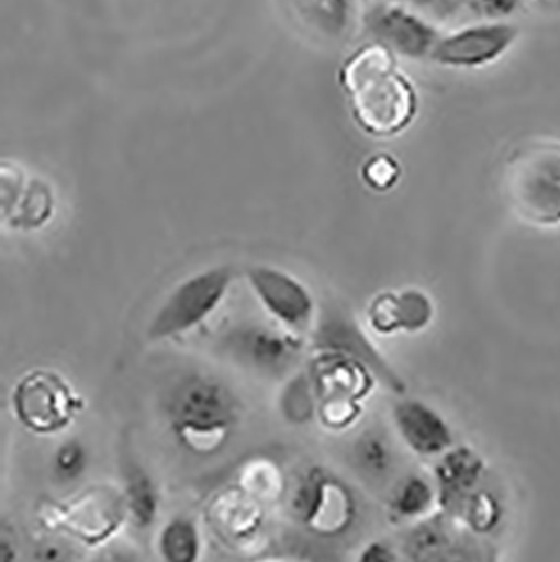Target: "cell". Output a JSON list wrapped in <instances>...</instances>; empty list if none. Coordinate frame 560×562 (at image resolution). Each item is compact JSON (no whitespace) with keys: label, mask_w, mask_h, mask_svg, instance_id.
I'll use <instances>...</instances> for the list:
<instances>
[{"label":"cell","mask_w":560,"mask_h":562,"mask_svg":"<svg viewBox=\"0 0 560 562\" xmlns=\"http://www.w3.org/2000/svg\"><path fill=\"white\" fill-rule=\"evenodd\" d=\"M340 80L354 120L370 137H397L416 120V87L399 68L397 56L381 44L356 50L341 68Z\"/></svg>","instance_id":"6da1fadb"},{"label":"cell","mask_w":560,"mask_h":562,"mask_svg":"<svg viewBox=\"0 0 560 562\" xmlns=\"http://www.w3.org/2000/svg\"><path fill=\"white\" fill-rule=\"evenodd\" d=\"M177 443L194 457H216L233 440L242 407L233 391L214 375L192 372L180 379L164 403Z\"/></svg>","instance_id":"7a4b0ae2"},{"label":"cell","mask_w":560,"mask_h":562,"mask_svg":"<svg viewBox=\"0 0 560 562\" xmlns=\"http://www.w3.org/2000/svg\"><path fill=\"white\" fill-rule=\"evenodd\" d=\"M502 189L512 213L528 226H560V140L531 138L503 164Z\"/></svg>","instance_id":"3957f363"},{"label":"cell","mask_w":560,"mask_h":562,"mask_svg":"<svg viewBox=\"0 0 560 562\" xmlns=\"http://www.w3.org/2000/svg\"><path fill=\"white\" fill-rule=\"evenodd\" d=\"M291 517L320 539L347 536L359 519V498L340 475L313 465L303 470L288 495Z\"/></svg>","instance_id":"277c9868"},{"label":"cell","mask_w":560,"mask_h":562,"mask_svg":"<svg viewBox=\"0 0 560 562\" xmlns=\"http://www.w3.org/2000/svg\"><path fill=\"white\" fill-rule=\"evenodd\" d=\"M236 277L233 265H216L180 280L152 315L147 339L155 344L164 342L201 327L220 311Z\"/></svg>","instance_id":"5b68a950"},{"label":"cell","mask_w":560,"mask_h":562,"mask_svg":"<svg viewBox=\"0 0 560 562\" xmlns=\"http://www.w3.org/2000/svg\"><path fill=\"white\" fill-rule=\"evenodd\" d=\"M316 394V418L332 431L356 425L378 379L366 366L340 353L315 352L309 366Z\"/></svg>","instance_id":"8992f818"},{"label":"cell","mask_w":560,"mask_h":562,"mask_svg":"<svg viewBox=\"0 0 560 562\" xmlns=\"http://www.w3.org/2000/svg\"><path fill=\"white\" fill-rule=\"evenodd\" d=\"M11 403L18 422L36 435L63 431L85 409L83 397L61 374L49 369L25 372L15 382Z\"/></svg>","instance_id":"52a82bcc"},{"label":"cell","mask_w":560,"mask_h":562,"mask_svg":"<svg viewBox=\"0 0 560 562\" xmlns=\"http://www.w3.org/2000/svg\"><path fill=\"white\" fill-rule=\"evenodd\" d=\"M312 346L315 352L340 353L366 366L379 384L388 387L391 393H406V382L399 372L389 364L384 353L373 346L366 330L360 327L356 315L341 303H327L318 311L312 331Z\"/></svg>","instance_id":"ba28073f"},{"label":"cell","mask_w":560,"mask_h":562,"mask_svg":"<svg viewBox=\"0 0 560 562\" xmlns=\"http://www.w3.org/2000/svg\"><path fill=\"white\" fill-rule=\"evenodd\" d=\"M249 289L259 305L284 330L303 336L312 331L318 303L309 286L283 268L255 265L246 270Z\"/></svg>","instance_id":"9c48e42d"},{"label":"cell","mask_w":560,"mask_h":562,"mask_svg":"<svg viewBox=\"0 0 560 562\" xmlns=\"http://www.w3.org/2000/svg\"><path fill=\"white\" fill-rule=\"evenodd\" d=\"M520 36L517 25L505 21H483L441 34L432 61L443 68L478 69L493 65L515 46Z\"/></svg>","instance_id":"30bf717a"},{"label":"cell","mask_w":560,"mask_h":562,"mask_svg":"<svg viewBox=\"0 0 560 562\" xmlns=\"http://www.w3.org/2000/svg\"><path fill=\"white\" fill-rule=\"evenodd\" d=\"M224 350L237 364L265 375L278 378L290 371L302 353V337L265 325H239L227 331Z\"/></svg>","instance_id":"8fae6325"},{"label":"cell","mask_w":560,"mask_h":562,"mask_svg":"<svg viewBox=\"0 0 560 562\" xmlns=\"http://www.w3.org/2000/svg\"><path fill=\"white\" fill-rule=\"evenodd\" d=\"M373 43L406 59L432 58L441 33L432 22L404 4H379L367 15Z\"/></svg>","instance_id":"7c38bea8"},{"label":"cell","mask_w":560,"mask_h":562,"mask_svg":"<svg viewBox=\"0 0 560 562\" xmlns=\"http://www.w3.org/2000/svg\"><path fill=\"white\" fill-rule=\"evenodd\" d=\"M2 223L18 232H34L55 214V194L40 177L12 162L2 164Z\"/></svg>","instance_id":"4fadbf2b"},{"label":"cell","mask_w":560,"mask_h":562,"mask_svg":"<svg viewBox=\"0 0 560 562\" xmlns=\"http://www.w3.org/2000/svg\"><path fill=\"white\" fill-rule=\"evenodd\" d=\"M436 317L432 296L421 289L385 290L367 303L366 321L379 336H394L399 331L417 334L428 328Z\"/></svg>","instance_id":"5bb4252c"},{"label":"cell","mask_w":560,"mask_h":562,"mask_svg":"<svg viewBox=\"0 0 560 562\" xmlns=\"http://www.w3.org/2000/svg\"><path fill=\"white\" fill-rule=\"evenodd\" d=\"M391 416L399 440L416 457L438 460L455 447L451 425L424 401H399L392 407Z\"/></svg>","instance_id":"9a60e30c"},{"label":"cell","mask_w":560,"mask_h":562,"mask_svg":"<svg viewBox=\"0 0 560 562\" xmlns=\"http://www.w3.org/2000/svg\"><path fill=\"white\" fill-rule=\"evenodd\" d=\"M486 463L482 454L467 445L451 448L436 460L433 482L438 492V507L451 519H457L464 502L482 487Z\"/></svg>","instance_id":"2e32d148"},{"label":"cell","mask_w":560,"mask_h":562,"mask_svg":"<svg viewBox=\"0 0 560 562\" xmlns=\"http://www.w3.org/2000/svg\"><path fill=\"white\" fill-rule=\"evenodd\" d=\"M452 522L455 519L441 513L414 524L404 541V562L478 561V554H471L478 548Z\"/></svg>","instance_id":"e0dca14e"},{"label":"cell","mask_w":560,"mask_h":562,"mask_svg":"<svg viewBox=\"0 0 560 562\" xmlns=\"http://www.w3.org/2000/svg\"><path fill=\"white\" fill-rule=\"evenodd\" d=\"M120 482L128 522L137 530L152 529L163 510V492L150 470L130 450L120 457Z\"/></svg>","instance_id":"ac0fdd59"},{"label":"cell","mask_w":560,"mask_h":562,"mask_svg":"<svg viewBox=\"0 0 560 562\" xmlns=\"http://www.w3.org/2000/svg\"><path fill=\"white\" fill-rule=\"evenodd\" d=\"M280 4L303 33L316 40L341 41L356 22V0H280Z\"/></svg>","instance_id":"d6986e66"},{"label":"cell","mask_w":560,"mask_h":562,"mask_svg":"<svg viewBox=\"0 0 560 562\" xmlns=\"http://www.w3.org/2000/svg\"><path fill=\"white\" fill-rule=\"evenodd\" d=\"M438 507L435 482L421 475L407 473L392 488L388 501V513L394 522L416 524L428 519Z\"/></svg>","instance_id":"ffe728a7"},{"label":"cell","mask_w":560,"mask_h":562,"mask_svg":"<svg viewBox=\"0 0 560 562\" xmlns=\"http://www.w3.org/2000/svg\"><path fill=\"white\" fill-rule=\"evenodd\" d=\"M155 551L160 562H201L204 533L194 517L176 514L158 529Z\"/></svg>","instance_id":"44dd1931"},{"label":"cell","mask_w":560,"mask_h":562,"mask_svg":"<svg viewBox=\"0 0 560 562\" xmlns=\"http://www.w3.org/2000/svg\"><path fill=\"white\" fill-rule=\"evenodd\" d=\"M237 488L262 504L283 497L287 483L277 462L271 458L256 457L239 469Z\"/></svg>","instance_id":"7402d4cb"},{"label":"cell","mask_w":560,"mask_h":562,"mask_svg":"<svg viewBox=\"0 0 560 562\" xmlns=\"http://www.w3.org/2000/svg\"><path fill=\"white\" fill-rule=\"evenodd\" d=\"M458 522L467 527L468 532L477 538H486L495 532L503 520V505L499 495L493 494L489 488L480 487L460 508Z\"/></svg>","instance_id":"603a6c76"},{"label":"cell","mask_w":560,"mask_h":562,"mask_svg":"<svg viewBox=\"0 0 560 562\" xmlns=\"http://www.w3.org/2000/svg\"><path fill=\"white\" fill-rule=\"evenodd\" d=\"M224 497L226 498L223 501L224 513L221 514V529L233 539H246L258 532L262 524L259 502L239 488Z\"/></svg>","instance_id":"cb8c5ba5"},{"label":"cell","mask_w":560,"mask_h":562,"mask_svg":"<svg viewBox=\"0 0 560 562\" xmlns=\"http://www.w3.org/2000/svg\"><path fill=\"white\" fill-rule=\"evenodd\" d=\"M90 469V451L85 447L83 441L71 440L63 441L51 460V470L56 482L61 485H72L83 479Z\"/></svg>","instance_id":"d4e9b609"},{"label":"cell","mask_w":560,"mask_h":562,"mask_svg":"<svg viewBox=\"0 0 560 562\" xmlns=\"http://www.w3.org/2000/svg\"><path fill=\"white\" fill-rule=\"evenodd\" d=\"M281 409L284 418L295 425H305L316 418V394L309 372L288 384L281 397Z\"/></svg>","instance_id":"484cf974"},{"label":"cell","mask_w":560,"mask_h":562,"mask_svg":"<svg viewBox=\"0 0 560 562\" xmlns=\"http://www.w3.org/2000/svg\"><path fill=\"white\" fill-rule=\"evenodd\" d=\"M363 184L376 192H389L399 184L403 177V167L391 154H376L370 156L360 169Z\"/></svg>","instance_id":"4316f807"},{"label":"cell","mask_w":560,"mask_h":562,"mask_svg":"<svg viewBox=\"0 0 560 562\" xmlns=\"http://www.w3.org/2000/svg\"><path fill=\"white\" fill-rule=\"evenodd\" d=\"M357 465L370 476H382L391 470L392 453L385 441L373 435L360 438L356 445Z\"/></svg>","instance_id":"83f0119b"},{"label":"cell","mask_w":560,"mask_h":562,"mask_svg":"<svg viewBox=\"0 0 560 562\" xmlns=\"http://www.w3.org/2000/svg\"><path fill=\"white\" fill-rule=\"evenodd\" d=\"M30 562H79L78 549L61 538H44L31 549Z\"/></svg>","instance_id":"f1b7e54d"},{"label":"cell","mask_w":560,"mask_h":562,"mask_svg":"<svg viewBox=\"0 0 560 562\" xmlns=\"http://www.w3.org/2000/svg\"><path fill=\"white\" fill-rule=\"evenodd\" d=\"M467 5L485 21H505L520 8V0H468Z\"/></svg>","instance_id":"f546056e"},{"label":"cell","mask_w":560,"mask_h":562,"mask_svg":"<svg viewBox=\"0 0 560 562\" xmlns=\"http://www.w3.org/2000/svg\"><path fill=\"white\" fill-rule=\"evenodd\" d=\"M85 562H144L141 552L125 542H110Z\"/></svg>","instance_id":"4dcf8cb0"},{"label":"cell","mask_w":560,"mask_h":562,"mask_svg":"<svg viewBox=\"0 0 560 562\" xmlns=\"http://www.w3.org/2000/svg\"><path fill=\"white\" fill-rule=\"evenodd\" d=\"M356 562H399V555L388 541L373 539L360 549Z\"/></svg>","instance_id":"1f68e13d"},{"label":"cell","mask_w":560,"mask_h":562,"mask_svg":"<svg viewBox=\"0 0 560 562\" xmlns=\"http://www.w3.org/2000/svg\"><path fill=\"white\" fill-rule=\"evenodd\" d=\"M0 562H22V552L14 529L8 522L0 529Z\"/></svg>","instance_id":"d6a6232c"},{"label":"cell","mask_w":560,"mask_h":562,"mask_svg":"<svg viewBox=\"0 0 560 562\" xmlns=\"http://www.w3.org/2000/svg\"><path fill=\"white\" fill-rule=\"evenodd\" d=\"M399 4L407 5V8L419 9V11L445 12L457 8L461 2L468 0H397Z\"/></svg>","instance_id":"836d02e7"},{"label":"cell","mask_w":560,"mask_h":562,"mask_svg":"<svg viewBox=\"0 0 560 562\" xmlns=\"http://www.w3.org/2000/svg\"><path fill=\"white\" fill-rule=\"evenodd\" d=\"M463 562H478L477 559H473V561H463Z\"/></svg>","instance_id":"e575fe53"}]
</instances>
